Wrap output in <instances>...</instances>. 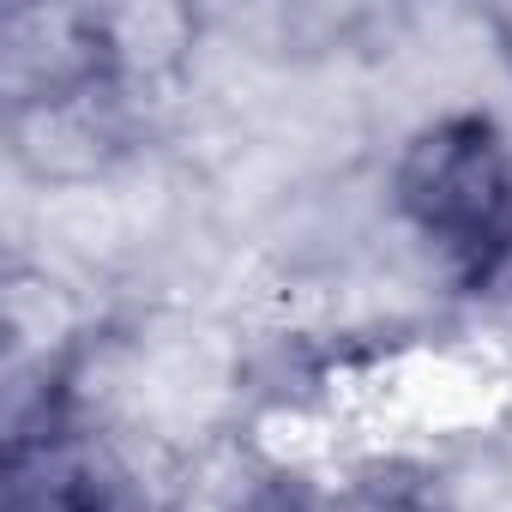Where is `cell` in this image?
Returning <instances> with one entry per match:
<instances>
[{
  "label": "cell",
  "instance_id": "obj_1",
  "mask_svg": "<svg viewBox=\"0 0 512 512\" xmlns=\"http://www.w3.org/2000/svg\"><path fill=\"white\" fill-rule=\"evenodd\" d=\"M398 217L464 278L512 260V139L494 115L452 109L422 121L392 163Z\"/></svg>",
  "mask_w": 512,
  "mask_h": 512
},
{
  "label": "cell",
  "instance_id": "obj_2",
  "mask_svg": "<svg viewBox=\"0 0 512 512\" xmlns=\"http://www.w3.org/2000/svg\"><path fill=\"white\" fill-rule=\"evenodd\" d=\"M0 512H121V470L67 422L7 440Z\"/></svg>",
  "mask_w": 512,
  "mask_h": 512
},
{
  "label": "cell",
  "instance_id": "obj_3",
  "mask_svg": "<svg viewBox=\"0 0 512 512\" xmlns=\"http://www.w3.org/2000/svg\"><path fill=\"white\" fill-rule=\"evenodd\" d=\"M326 506H332V512H446V506H440V494H434L428 482L398 476V470L368 476V482L344 488V494H338V500H326Z\"/></svg>",
  "mask_w": 512,
  "mask_h": 512
},
{
  "label": "cell",
  "instance_id": "obj_4",
  "mask_svg": "<svg viewBox=\"0 0 512 512\" xmlns=\"http://www.w3.org/2000/svg\"><path fill=\"white\" fill-rule=\"evenodd\" d=\"M229 512H332L308 482H296V476H272V482H253Z\"/></svg>",
  "mask_w": 512,
  "mask_h": 512
}]
</instances>
